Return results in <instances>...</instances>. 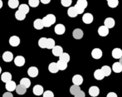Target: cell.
I'll return each mask as SVG.
<instances>
[{
  "mask_svg": "<svg viewBox=\"0 0 122 97\" xmlns=\"http://www.w3.org/2000/svg\"><path fill=\"white\" fill-rule=\"evenodd\" d=\"M42 21H43L45 28H50L51 25L56 23V17L53 14H47L42 18Z\"/></svg>",
  "mask_w": 122,
  "mask_h": 97,
  "instance_id": "6da1fadb",
  "label": "cell"
},
{
  "mask_svg": "<svg viewBox=\"0 0 122 97\" xmlns=\"http://www.w3.org/2000/svg\"><path fill=\"white\" fill-rule=\"evenodd\" d=\"M82 21L86 24H91L93 22V15L90 13H86L82 17Z\"/></svg>",
  "mask_w": 122,
  "mask_h": 97,
  "instance_id": "7a4b0ae2",
  "label": "cell"
},
{
  "mask_svg": "<svg viewBox=\"0 0 122 97\" xmlns=\"http://www.w3.org/2000/svg\"><path fill=\"white\" fill-rule=\"evenodd\" d=\"M38 69H37V67H35V66H31V67L28 68V70H27V74H28V76H30V77H32V78H35L37 77V76H38Z\"/></svg>",
  "mask_w": 122,
  "mask_h": 97,
  "instance_id": "3957f363",
  "label": "cell"
},
{
  "mask_svg": "<svg viewBox=\"0 0 122 97\" xmlns=\"http://www.w3.org/2000/svg\"><path fill=\"white\" fill-rule=\"evenodd\" d=\"M54 31H55V33L57 34V35H62V34H64L65 32H66V28H65V26L63 24L59 23V24L56 25V27H55V28H54Z\"/></svg>",
  "mask_w": 122,
  "mask_h": 97,
  "instance_id": "277c9868",
  "label": "cell"
},
{
  "mask_svg": "<svg viewBox=\"0 0 122 97\" xmlns=\"http://www.w3.org/2000/svg\"><path fill=\"white\" fill-rule=\"evenodd\" d=\"M32 91H33V94L37 96H42V95H43V93H44L43 87H42L41 85H36V86L33 87Z\"/></svg>",
  "mask_w": 122,
  "mask_h": 97,
  "instance_id": "5b68a950",
  "label": "cell"
},
{
  "mask_svg": "<svg viewBox=\"0 0 122 97\" xmlns=\"http://www.w3.org/2000/svg\"><path fill=\"white\" fill-rule=\"evenodd\" d=\"M9 44L12 47H18L20 44V38L18 36H12L9 38Z\"/></svg>",
  "mask_w": 122,
  "mask_h": 97,
  "instance_id": "8992f818",
  "label": "cell"
},
{
  "mask_svg": "<svg viewBox=\"0 0 122 97\" xmlns=\"http://www.w3.org/2000/svg\"><path fill=\"white\" fill-rule=\"evenodd\" d=\"M100 94V89L96 86H91L89 89V95L92 97H97Z\"/></svg>",
  "mask_w": 122,
  "mask_h": 97,
  "instance_id": "52a82bcc",
  "label": "cell"
},
{
  "mask_svg": "<svg viewBox=\"0 0 122 97\" xmlns=\"http://www.w3.org/2000/svg\"><path fill=\"white\" fill-rule=\"evenodd\" d=\"M104 25L106 27H107L108 28H113L116 25V22H115L114 18H106V20L104 21Z\"/></svg>",
  "mask_w": 122,
  "mask_h": 97,
  "instance_id": "ba28073f",
  "label": "cell"
},
{
  "mask_svg": "<svg viewBox=\"0 0 122 97\" xmlns=\"http://www.w3.org/2000/svg\"><path fill=\"white\" fill-rule=\"evenodd\" d=\"M98 34L101 37H106L109 34V28L105 26V25L104 26H101L98 28Z\"/></svg>",
  "mask_w": 122,
  "mask_h": 97,
  "instance_id": "9c48e42d",
  "label": "cell"
},
{
  "mask_svg": "<svg viewBox=\"0 0 122 97\" xmlns=\"http://www.w3.org/2000/svg\"><path fill=\"white\" fill-rule=\"evenodd\" d=\"M14 64L18 67H21L25 64V58L23 56H18L14 59Z\"/></svg>",
  "mask_w": 122,
  "mask_h": 97,
  "instance_id": "30bf717a",
  "label": "cell"
},
{
  "mask_svg": "<svg viewBox=\"0 0 122 97\" xmlns=\"http://www.w3.org/2000/svg\"><path fill=\"white\" fill-rule=\"evenodd\" d=\"M102 51L101 50L100 48H95L92 50V57H93L94 59H100L102 57Z\"/></svg>",
  "mask_w": 122,
  "mask_h": 97,
  "instance_id": "8fae6325",
  "label": "cell"
},
{
  "mask_svg": "<svg viewBox=\"0 0 122 97\" xmlns=\"http://www.w3.org/2000/svg\"><path fill=\"white\" fill-rule=\"evenodd\" d=\"M33 27H34V28L37 30H42V28H44V23H43L42 19H40V18L36 19L33 23Z\"/></svg>",
  "mask_w": 122,
  "mask_h": 97,
  "instance_id": "7c38bea8",
  "label": "cell"
},
{
  "mask_svg": "<svg viewBox=\"0 0 122 97\" xmlns=\"http://www.w3.org/2000/svg\"><path fill=\"white\" fill-rule=\"evenodd\" d=\"M3 59L5 62H10L13 60V54L11 52H5L3 54Z\"/></svg>",
  "mask_w": 122,
  "mask_h": 97,
  "instance_id": "4fadbf2b",
  "label": "cell"
},
{
  "mask_svg": "<svg viewBox=\"0 0 122 97\" xmlns=\"http://www.w3.org/2000/svg\"><path fill=\"white\" fill-rule=\"evenodd\" d=\"M112 57L115 59H121L122 57V50L121 48H115L111 52Z\"/></svg>",
  "mask_w": 122,
  "mask_h": 97,
  "instance_id": "5bb4252c",
  "label": "cell"
},
{
  "mask_svg": "<svg viewBox=\"0 0 122 97\" xmlns=\"http://www.w3.org/2000/svg\"><path fill=\"white\" fill-rule=\"evenodd\" d=\"M72 82L73 85L81 86L83 83V77L81 75H75L72 77Z\"/></svg>",
  "mask_w": 122,
  "mask_h": 97,
  "instance_id": "9a60e30c",
  "label": "cell"
},
{
  "mask_svg": "<svg viewBox=\"0 0 122 97\" xmlns=\"http://www.w3.org/2000/svg\"><path fill=\"white\" fill-rule=\"evenodd\" d=\"M51 50H52V54L55 57H60L63 53V49L61 46H55Z\"/></svg>",
  "mask_w": 122,
  "mask_h": 97,
  "instance_id": "2e32d148",
  "label": "cell"
},
{
  "mask_svg": "<svg viewBox=\"0 0 122 97\" xmlns=\"http://www.w3.org/2000/svg\"><path fill=\"white\" fill-rule=\"evenodd\" d=\"M16 88H17V85H16V83H15V81H10L6 83V89L8 91L12 92V91H16Z\"/></svg>",
  "mask_w": 122,
  "mask_h": 97,
  "instance_id": "e0dca14e",
  "label": "cell"
},
{
  "mask_svg": "<svg viewBox=\"0 0 122 97\" xmlns=\"http://www.w3.org/2000/svg\"><path fill=\"white\" fill-rule=\"evenodd\" d=\"M48 71L51 73H53V74L57 73L58 71H60L59 68H58L57 63L56 62H51V63H50L48 66Z\"/></svg>",
  "mask_w": 122,
  "mask_h": 97,
  "instance_id": "ac0fdd59",
  "label": "cell"
},
{
  "mask_svg": "<svg viewBox=\"0 0 122 97\" xmlns=\"http://www.w3.org/2000/svg\"><path fill=\"white\" fill-rule=\"evenodd\" d=\"M83 31L81 29H80V28H76L72 32V36L75 39H81L83 37Z\"/></svg>",
  "mask_w": 122,
  "mask_h": 97,
  "instance_id": "d6986e66",
  "label": "cell"
},
{
  "mask_svg": "<svg viewBox=\"0 0 122 97\" xmlns=\"http://www.w3.org/2000/svg\"><path fill=\"white\" fill-rule=\"evenodd\" d=\"M67 14L70 18H76V17L78 15V13H77V10L76 8V7H70L67 10Z\"/></svg>",
  "mask_w": 122,
  "mask_h": 97,
  "instance_id": "ffe728a7",
  "label": "cell"
},
{
  "mask_svg": "<svg viewBox=\"0 0 122 97\" xmlns=\"http://www.w3.org/2000/svg\"><path fill=\"white\" fill-rule=\"evenodd\" d=\"M1 80L3 82L7 83L8 81H12V75L9 72H4L1 75Z\"/></svg>",
  "mask_w": 122,
  "mask_h": 97,
  "instance_id": "44dd1931",
  "label": "cell"
},
{
  "mask_svg": "<svg viewBox=\"0 0 122 97\" xmlns=\"http://www.w3.org/2000/svg\"><path fill=\"white\" fill-rule=\"evenodd\" d=\"M94 77H95L97 81H101V80L104 79V77H106V76H104L101 69H97V70H96L95 72H94Z\"/></svg>",
  "mask_w": 122,
  "mask_h": 97,
  "instance_id": "7402d4cb",
  "label": "cell"
},
{
  "mask_svg": "<svg viewBox=\"0 0 122 97\" xmlns=\"http://www.w3.org/2000/svg\"><path fill=\"white\" fill-rule=\"evenodd\" d=\"M112 71L116 73H120L122 71V65L121 62H115L112 65Z\"/></svg>",
  "mask_w": 122,
  "mask_h": 97,
  "instance_id": "603a6c76",
  "label": "cell"
},
{
  "mask_svg": "<svg viewBox=\"0 0 122 97\" xmlns=\"http://www.w3.org/2000/svg\"><path fill=\"white\" fill-rule=\"evenodd\" d=\"M27 89L23 85L19 84L18 86H17V88H16V92L18 93V95H24L26 92H27Z\"/></svg>",
  "mask_w": 122,
  "mask_h": 97,
  "instance_id": "cb8c5ba5",
  "label": "cell"
},
{
  "mask_svg": "<svg viewBox=\"0 0 122 97\" xmlns=\"http://www.w3.org/2000/svg\"><path fill=\"white\" fill-rule=\"evenodd\" d=\"M26 15L25 13H23V12H21L20 10H18V11L15 13V18H16L17 20L18 21H23L26 18Z\"/></svg>",
  "mask_w": 122,
  "mask_h": 97,
  "instance_id": "d4e9b609",
  "label": "cell"
},
{
  "mask_svg": "<svg viewBox=\"0 0 122 97\" xmlns=\"http://www.w3.org/2000/svg\"><path fill=\"white\" fill-rule=\"evenodd\" d=\"M8 4L10 8L14 9V8H17L18 7H19V1L18 0H8Z\"/></svg>",
  "mask_w": 122,
  "mask_h": 97,
  "instance_id": "484cf974",
  "label": "cell"
},
{
  "mask_svg": "<svg viewBox=\"0 0 122 97\" xmlns=\"http://www.w3.org/2000/svg\"><path fill=\"white\" fill-rule=\"evenodd\" d=\"M101 71H102L105 76H111L112 69L108 66H103L102 67H101Z\"/></svg>",
  "mask_w": 122,
  "mask_h": 97,
  "instance_id": "4316f807",
  "label": "cell"
},
{
  "mask_svg": "<svg viewBox=\"0 0 122 97\" xmlns=\"http://www.w3.org/2000/svg\"><path fill=\"white\" fill-rule=\"evenodd\" d=\"M56 63H57L58 68H59L60 71H65L67 68V62H64V61L59 60Z\"/></svg>",
  "mask_w": 122,
  "mask_h": 97,
  "instance_id": "83f0119b",
  "label": "cell"
},
{
  "mask_svg": "<svg viewBox=\"0 0 122 97\" xmlns=\"http://www.w3.org/2000/svg\"><path fill=\"white\" fill-rule=\"evenodd\" d=\"M47 37H41L38 41V46L41 48H47Z\"/></svg>",
  "mask_w": 122,
  "mask_h": 97,
  "instance_id": "f1b7e54d",
  "label": "cell"
},
{
  "mask_svg": "<svg viewBox=\"0 0 122 97\" xmlns=\"http://www.w3.org/2000/svg\"><path fill=\"white\" fill-rule=\"evenodd\" d=\"M80 91H81L80 86H76V85H73V86H71V88H70V93H71V95H73V96L76 95Z\"/></svg>",
  "mask_w": 122,
  "mask_h": 97,
  "instance_id": "f546056e",
  "label": "cell"
},
{
  "mask_svg": "<svg viewBox=\"0 0 122 97\" xmlns=\"http://www.w3.org/2000/svg\"><path fill=\"white\" fill-rule=\"evenodd\" d=\"M18 10H20L21 12H23V13H25V14H27V13H29V7L27 6V4H24V3H23V4H20L19 7H18Z\"/></svg>",
  "mask_w": 122,
  "mask_h": 97,
  "instance_id": "4dcf8cb0",
  "label": "cell"
},
{
  "mask_svg": "<svg viewBox=\"0 0 122 97\" xmlns=\"http://www.w3.org/2000/svg\"><path fill=\"white\" fill-rule=\"evenodd\" d=\"M20 84L24 86L26 88H29L31 86V81L28 78H23V79L20 81Z\"/></svg>",
  "mask_w": 122,
  "mask_h": 97,
  "instance_id": "1f68e13d",
  "label": "cell"
},
{
  "mask_svg": "<svg viewBox=\"0 0 122 97\" xmlns=\"http://www.w3.org/2000/svg\"><path fill=\"white\" fill-rule=\"evenodd\" d=\"M59 60L64 61V62H67V63H68V62H70V56H69V54L66 53V52H63V53L59 57Z\"/></svg>",
  "mask_w": 122,
  "mask_h": 97,
  "instance_id": "d6a6232c",
  "label": "cell"
},
{
  "mask_svg": "<svg viewBox=\"0 0 122 97\" xmlns=\"http://www.w3.org/2000/svg\"><path fill=\"white\" fill-rule=\"evenodd\" d=\"M55 41L52 38H47V49H52L55 47Z\"/></svg>",
  "mask_w": 122,
  "mask_h": 97,
  "instance_id": "836d02e7",
  "label": "cell"
},
{
  "mask_svg": "<svg viewBox=\"0 0 122 97\" xmlns=\"http://www.w3.org/2000/svg\"><path fill=\"white\" fill-rule=\"evenodd\" d=\"M108 6L111 8H115L119 5V1L118 0H111V1L107 2Z\"/></svg>",
  "mask_w": 122,
  "mask_h": 97,
  "instance_id": "e575fe53",
  "label": "cell"
},
{
  "mask_svg": "<svg viewBox=\"0 0 122 97\" xmlns=\"http://www.w3.org/2000/svg\"><path fill=\"white\" fill-rule=\"evenodd\" d=\"M40 3V0H28V4L32 8H37Z\"/></svg>",
  "mask_w": 122,
  "mask_h": 97,
  "instance_id": "d590c367",
  "label": "cell"
},
{
  "mask_svg": "<svg viewBox=\"0 0 122 97\" xmlns=\"http://www.w3.org/2000/svg\"><path fill=\"white\" fill-rule=\"evenodd\" d=\"M76 4L81 7H82V8H86L87 7V4H88V3H87L86 0H77Z\"/></svg>",
  "mask_w": 122,
  "mask_h": 97,
  "instance_id": "8d00e7d4",
  "label": "cell"
},
{
  "mask_svg": "<svg viewBox=\"0 0 122 97\" xmlns=\"http://www.w3.org/2000/svg\"><path fill=\"white\" fill-rule=\"evenodd\" d=\"M61 3L63 7H70L72 3V0H61Z\"/></svg>",
  "mask_w": 122,
  "mask_h": 97,
  "instance_id": "74e56055",
  "label": "cell"
},
{
  "mask_svg": "<svg viewBox=\"0 0 122 97\" xmlns=\"http://www.w3.org/2000/svg\"><path fill=\"white\" fill-rule=\"evenodd\" d=\"M75 7H76V8L78 14H81V13H84V11H85V8H82V7H81V6H79V5L76 4V5H75Z\"/></svg>",
  "mask_w": 122,
  "mask_h": 97,
  "instance_id": "f35d334b",
  "label": "cell"
},
{
  "mask_svg": "<svg viewBox=\"0 0 122 97\" xmlns=\"http://www.w3.org/2000/svg\"><path fill=\"white\" fill-rule=\"evenodd\" d=\"M42 96H43V97H54V94L51 91H46Z\"/></svg>",
  "mask_w": 122,
  "mask_h": 97,
  "instance_id": "ab89813d",
  "label": "cell"
},
{
  "mask_svg": "<svg viewBox=\"0 0 122 97\" xmlns=\"http://www.w3.org/2000/svg\"><path fill=\"white\" fill-rule=\"evenodd\" d=\"M75 97H86V95H85V92L83 91H80L76 95L74 96Z\"/></svg>",
  "mask_w": 122,
  "mask_h": 97,
  "instance_id": "60d3db41",
  "label": "cell"
},
{
  "mask_svg": "<svg viewBox=\"0 0 122 97\" xmlns=\"http://www.w3.org/2000/svg\"><path fill=\"white\" fill-rule=\"evenodd\" d=\"M3 97H13V96L12 93H10V91H8V92H5L3 95Z\"/></svg>",
  "mask_w": 122,
  "mask_h": 97,
  "instance_id": "b9f144b4",
  "label": "cell"
},
{
  "mask_svg": "<svg viewBox=\"0 0 122 97\" xmlns=\"http://www.w3.org/2000/svg\"><path fill=\"white\" fill-rule=\"evenodd\" d=\"M106 97H118V96H117V95H116V93L110 92V93H108V95L106 96Z\"/></svg>",
  "mask_w": 122,
  "mask_h": 97,
  "instance_id": "7bdbcfd3",
  "label": "cell"
},
{
  "mask_svg": "<svg viewBox=\"0 0 122 97\" xmlns=\"http://www.w3.org/2000/svg\"><path fill=\"white\" fill-rule=\"evenodd\" d=\"M40 2L43 4H48V3L51 2V0H40Z\"/></svg>",
  "mask_w": 122,
  "mask_h": 97,
  "instance_id": "ee69618b",
  "label": "cell"
},
{
  "mask_svg": "<svg viewBox=\"0 0 122 97\" xmlns=\"http://www.w3.org/2000/svg\"><path fill=\"white\" fill-rule=\"evenodd\" d=\"M2 7H3V1L0 0V9L2 8Z\"/></svg>",
  "mask_w": 122,
  "mask_h": 97,
  "instance_id": "f6af8a7d",
  "label": "cell"
},
{
  "mask_svg": "<svg viewBox=\"0 0 122 97\" xmlns=\"http://www.w3.org/2000/svg\"><path fill=\"white\" fill-rule=\"evenodd\" d=\"M120 62H121V65H122V57H121V59H120Z\"/></svg>",
  "mask_w": 122,
  "mask_h": 97,
  "instance_id": "bcb514c9",
  "label": "cell"
},
{
  "mask_svg": "<svg viewBox=\"0 0 122 97\" xmlns=\"http://www.w3.org/2000/svg\"><path fill=\"white\" fill-rule=\"evenodd\" d=\"M2 73V68H1V66H0V74Z\"/></svg>",
  "mask_w": 122,
  "mask_h": 97,
  "instance_id": "7dc6e473",
  "label": "cell"
},
{
  "mask_svg": "<svg viewBox=\"0 0 122 97\" xmlns=\"http://www.w3.org/2000/svg\"><path fill=\"white\" fill-rule=\"evenodd\" d=\"M106 1H107V2H109V1H111V0H106Z\"/></svg>",
  "mask_w": 122,
  "mask_h": 97,
  "instance_id": "c3c4849f",
  "label": "cell"
}]
</instances>
